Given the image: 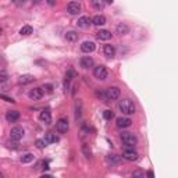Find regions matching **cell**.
<instances>
[{"label":"cell","mask_w":178,"mask_h":178,"mask_svg":"<svg viewBox=\"0 0 178 178\" xmlns=\"http://www.w3.org/2000/svg\"><path fill=\"white\" fill-rule=\"evenodd\" d=\"M118 109L121 110V113L125 115H131L135 113V105H134L132 100L129 99H123L120 100V103H118Z\"/></svg>","instance_id":"cell-1"},{"label":"cell","mask_w":178,"mask_h":178,"mask_svg":"<svg viewBox=\"0 0 178 178\" xmlns=\"http://www.w3.org/2000/svg\"><path fill=\"white\" fill-rule=\"evenodd\" d=\"M121 142L127 146V149H134V146L138 143V139L132 132H123L121 134Z\"/></svg>","instance_id":"cell-2"},{"label":"cell","mask_w":178,"mask_h":178,"mask_svg":"<svg viewBox=\"0 0 178 178\" xmlns=\"http://www.w3.org/2000/svg\"><path fill=\"white\" fill-rule=\"evenodd\" d=\"M105 96H106V102L109 100H115L120 97V89L117 87H110L105 91Z\"/></svg>","instance_id":"cell-3"},{"label":"cell","mask_w":178,"mask_h":178,"mask_svg":"<svg viewBox=\"0 0 178 178\" xmlns=\"http://www.w3.org/2000/svg\"><path fill=\"white\" fill-rule=\"evenodd\" d=\"M81 10H82V6H81V3H78V2H70L67 4V13L71 14V16L79 14Z\"/></svg>","instance_id":"cell-4"},{"label":"cell","mask_w":178,"mask_h":178,"mask_svg":"<svg viewBox=\"0 0 178 178\" xmlns=\"http://www.w3.org/2000/svg\"><path fill=\"white\" fill-rule=\"evenodd\" d=\"M93 75L95 78L100 79V81H105L106 78H107V68L105 66H97L93 68Z\"/></svg>","instance_id":"cell-5"},{"label":"cell","mask_w":178,"mask_h":178,"mask_svg":"<svg viewBox=\"0 0 178 178\" xmlns=\"http://www.w3.org/2000/svg\"><path fill=\"white\" fill-rule=\"evenodd\" d=\"M24 134H25V131H24L22 127H14V128H11V131H10V138L13 139V141L18 142L20 139H22Z\"/></svg>","instance_id":"cell-6"},{"label":"cell","mask_w":178,"mask_h":178,"mask_svg":"<svg viewBox=\"0 0 178 178\" xmlns=\"http://www.w3.org/2000/svg\"><path fill=\"white\" fill-rule=\"evenodd\" d=\"M56 129L59 134H67L68 131V120L67 118H59L56 123Z\"/></svg>","instance_id":"cell-7"},{"label":"cell","mask_w":178,"mask_h":178,"mask_svg":"<svg viewBox=\"0 0 178 178\" xmlns=\"http://www.w3.org/2000/svg\"><path fill=\"white\" fill-rule=\"evenodd\" d=\"M28 96L31 97L32 100H39L43 97V89L42 88H34L28 92Z\"/></svg>","instance_id":"cell-8"},{"label":"cell","mask_w":178,"mask_h":178,"mask_svg":"<svg viewBox=\"0 0 178 178\" xmlns=\"http://www.w3.org/2000/svg\"><path fill=\"white\" fill-rule=\"evenodd\" d=\"M95 49H96V44H95V42H92V40H85L81 44V50L84 53H92Z\"/></svg>","instance_id":"cell-9"},{"label":"cell","mask_w":178,"mask_h":178,"mask_svg":"<svg viewBox=\"0 0 178 178\" xmlns=\"http://www.w3.org/2000/svg\"><path fill=\"white\" fill-rule=\"evenodd\" d=\"M39 118H40V121H42V123L50 124V123H52V113H50L49 109H44V110L40 111Z\"/></svg>","instance_id":"cell-10"},{"label":"cell","mask_w":178,"mask_h":178,"mask_svg":"<svg viewBox=\"0 0 178 178\" xmlns=\"http://www.w3.org/2000/svg\"><path fill=\"white\" fill-rule=\"evenodd\" d=\"M6 120L8 123H16V121L20 120V113L17 110H8L6 113Z\"/></svg>","instance_id":"cell-11"},{"label":"cell","mask_w":178,"mask_h":178,"mask_svg":"<svg viewBox=\"0 0 178 178\" xmlns=\"http://www.w3.org/2000/svg\"><path fill=\"white\" fill-rule=\"evenodd\" d=\"M79 64H81L82 68H85V70H88V68H92L95 66V61L92 57H89V56H85V57L81 59V61H79Z\"/></svg>","instance_id":"cell-12"},{"label":"cell","mask_w":178,"mask_h":178,"mask_svg":"<svg viewBox=\"0 0 178 178\" xmlns=\"http://www.w3.org/2000/svg\"><path fill=\"white\" fill-rule=\"evenodd\" d=\"M123 157L125 160H129V162H135V160L138 159V153L134 149H125L123 153Z\"/></svg>","instance_id":"cell-13"},{"label":"cell","mask_w":178,"mask_h":178,"mask_svg":"<svg viewBox=\"0 0 178 178\" xmlns=\"http://www.w3.org/2000/svg\"><path fill=\"white\" fill-rule=\"evenodd\" d=\"M117 127L118 128H128V127H131V120L128 117H118Z\"/></svg>","instance_id":"cell-14"},{"label":"cell","mask_w":178,"mask_h":178,"mask_svg":"<svg viewBox=\"0 0 178 178\" xmlns=\"http://www.w3.org/2000/svg\"><path fill=\"white\" fill-rule=\"evenodd\" d=\"M103 53H105V56L107 59H113L115 54L114 46H113V44H105V46H103Z\"/></svg>","instance_id":"cell-15"},{"label":"cell","mask_w":178,"mask_h":178,"mask_svg":"<svg viewBox=\"0 0 178 178\" xmlns=\"http://www.w3.org/2000/svg\"><path fill=\"white\" fill-rule=\"evenodd\" d=\"M115 32H117L118 35H127L129 32V26L127 25L125 22H120L115 26Z\"/></svg>","instance_id":"cell-16"},{"label":"cell","mask_w":178,"mask_h":178,"mask_svg":"<svg viewBox=\"0 0 178 178\" xmlns=\"http://www.w3.org/2000/svg\"><path fill=\"white\" fill-rule=\"evenodd\" d=\"M96 38L99 40H109L111 38V32L106 31V29H100L99 32H96Z\"/></svg>","instance_id":"cell-17"},{"label":"cell","mask_w":178,"mask_h":178,"mask_svg":"<svg viewBox=\"0 0 178 178\" xmlns=\"http://www.w3.org/2000/svg\"><path fill=\"white\" fill-rule=\"evenodd\" d=\"M91 22H92V20L89 18L88 16H84V17H81V18H78L77 25H78L79 28H88V26L91 25Z\"/></svg>","instance_id":"cell-18"},{"label":"cell","mask_w":178,"mask_h":178,"mask_svg":"<svg viewBox=\"0 0 178 178\" xmlns=\"http://www.w3.org/2000/svg\"><path fill=\"white\" fill-rule=\"evenodd\" d=\"M44 142H46V145L56 143V142H59V136L53 132H47L46 135H44Z\"/></svg>","instance_id":"cell-19"},{"label":"cell","mask_w":178,"mask_h":178,"mask_svg":"<svg viewBox=\"0 0 178 178\" xmlns=\"http://www.w3.org/2000/svg\"><path fill=\"white\" fill-rule=\"evenodd\" d=\"M92 24L96 26H102L106 24V17L105 16H100V14H97V16H95L93 18H92Z\"/></svg>","instance_id":"cell-20"},{"label":"cell","mask_w":178,"mask_h":178,"mask_svg":"<svg viewBox=\"0 0 178 178\" xmlns=\"http://www.w3.org/2000/svg\"><path fill=\"white\" fill-rule=\"evenodd\" d=\"M34 79H35L34 75H31V74H24V75H21L18 78V82L21 85H26V84H31Z\"/></svg>","instance_id":"cell-21"},{"label":"cell","mask_w":178,"mask_h":178,"mask_svg":"<svg viewBox=\"0 0 178 178\" xmlns=\"http://www.w3.org/2000/svg\"><path fill=\"white\" fill-rule=\"evenodd\" d=\"M75 77H77V73L74 70H68L67 71V74H66V89L68 88V84H70V82L75 78Z\"/></svg>","instance_id":"cell-22"},{"label":"cell","mask_w":178,"mask_h":178,"mask_svg":"<svg viewBox=\"0 0 178 178\" xmlns=\"http://www.w3.org/2000/svg\"><path fill=\"white\" fill-rule=\"evenodd\" d=\"M66 39L68 42H77L78 40V34L75 31H68L66 34Z\"/></svg>","instance_id":"cell-23"},{"label":"cell","mask_w":178,"mask_h":178,"mask_svg":"<svg viewBox=\"0 0 178 178\" xmlns=\"http://www.w3.org/2000/svg\"><path fill=\"white\" fill-rule=\"evenodd\" d=\"M106 160H107V163H110V164H118V163H121V157L115 156V155H109L106 157Z\"/></svg>","instance_id":"cell-24"},{"label":"cell","mask_w":178,"mask_h":178,"mask_svg":"<svg viewBox=\"0 0 178 178\" xmlns=\"http://www.w3.org/2000/svg\"><path fill=\"white\" fill-rule=\"evenodd\" d=\"M32 32H34V28H32L31 25H24L21 29H20V34L24 35V36H26V35H31Z\"/></svg>","instance_id":"cell-25"},{"label":"cell","mask_w":178,"mask_h":178,"mask_svg":"<svg viewBox=\"0 0 178 178\" xmlns=\"http://www.w3.org/2000/svg\"><path fill=\"white\" fill-rule=\"evenodd\" d=\"M32 160H34V155H32V153H25V155L21 157V163H24V164H26V163H31Z\"/></svg>","instance_id":"cell-26"},{"label":"cell","mask_w":178,"mask_h":178,"mask_svg":"<svg viewBox=\"0 0 178 178\" xmlns=\"http://www.w3.org/2000/svg\"><path fill=\"white\" fill-rule=\"evenodd\" d=\"M82 153H84L87 157H91L92 156V150H91V148H89V145L88 143H84L82 145Z\"/></svg>","instance_id":"cell-27"},{"label":"cell","mask_w":178,"mask_h":178,"mask_svg":"<svg viewBox=\"0 0 178 178\" xmlns=\"http://www.w3.org/2000/svg\"><path fill=\"white\" fill-rule=\"evenodd\" d=\"M105 4H106L105 2H99V0H93V2H92V6H93L96 10H102V8L105 7Z\"/></svg>","instance_id":"cell-28"},{"label":"cell","mask_w":178,"mask_h":178,"mask_svg":"<svg viewBox=\"0 0 178 178\" xmlns=\"http://www.w3.org/2000/svg\"><path fill=\"white\" fill-rule=\"evenodd\" d=\"M103 117H105V120L110 121V120L114 118V113H113L111 110H105V111H103Z\"/></svg>","instance_id":"cell-29"},{"label":"cell","mask_w":178,"mask_h":178,"mask_svg":"<svg viewBox=\"0 0 178 178\" xmlns=\"http://www.w3.org/2000/svg\"><path fill=\"white\" fill-rule=\"evenodd\" d=\"M132 178H145L143 171H141V170H135V171L132 173Z\"/></svg>","instance_id":"cell-30"},{"label":"cell","mask_w":178,"mask_h":178,"mask_svg":"<svg viewBox=\"0 0 178 178\" xmlns=\"http://www.w3.org/2000/svg\"><path fill=\"white\" fill-rule=\"evenodd\" d=\"M7 148H11V149H17V148H18V142H17V141H13V139H11L10 142H7Z\"/></svg>","instance_id":"cell-31"},{"label":"cell","mask_w":178,"mask_h":178,"mask_svg":"<svg viewBox=\"0 0 178 178\" xmlns=\"http://www.w3.org/2000/svg\"><path fill=\"white\" fill-rule=\"evenodd\" d=\"M35 143H36V146L39 148V149H43V148L46 146V142H44V139H36V142H35Z\"/></svg>","instance_id":"cell-32"},{"label":"cell","mask_w":178,"mask_h":178,"mask_svg":"<svg viewBox=\"0 0 178 178\" xmlns=\"http://www.w3.org/2000/svg\"><path fill=\"white\" fill-rule=\"evenodd\" d=\"M0 81H2V82L7 81V74H6L4 70H2V74H0Z\"/></svg>","instance_id":"cell-33"},{"label":"cell","mask_w":178,"mask_h":178,"mask_svg":"<svg viewBox=\"0 0 178 178\" xmlns=\"http://www.w3.org/2000/svg\"><path fill=\"white\" fill-rule=\"evenodd\" d=\"M2 99H4L6 102H11V103H14V102H16V100L13 99V97H7V96H6V95H2Z\"/></svg>","instance_id":"cell-34"},{"label":"cell","mask_w":178,"mask_h":178,"mask_svg":"<svg viewBox=\"0 0 178 178\" xmlns=\"http://www.w3.org/2000/svg\"><path fill=\"white\" fill-rule=\"evenodd\" d=\"M146 177H148V178H155V174H153V171H148V173H146Z\"/></svg>","instance_id":"cell-35"},{"label":"cell","mask_w":178,"mask_h":178,"mask_svg":"<svg viewBox=\"0 0 178 178\" xmlns=\"http://www.w3.org/2000/svg\"><path fill=\"white\" fill-rule=\"evenodd\" d=\"M44 88H46L47 92H52V91H53V87H52V85H44Z\"/></svg>","instance_id":"cell-36"},{"label":"cell","mask_w":178,"mask_h":178,"mask_svg":"<svg viewBox=\"0 0 178 178\" xmlns=\"http://www.w3.org/2000/svg\"><path fill=\"white\" fill-rule=\"evenodd\" d=\"M40 178H53V177H50V176H43V177H40Z\"/></svg>","instance_id":"cell-37"},{"label":"cell","mask_w":178,"mask_h":178,"mask_svg":"<svg viewBox=\"0 0 178 178\" xmlns=\"http://www.w3.org/2000/svg\"><path fill=\"white\" fill-rule=\"evenodd\" d=\"M0 178H4V177H3V176H0Z\"/></svg>","instance_id":"cell-38"}]
</instances>
